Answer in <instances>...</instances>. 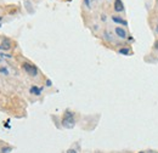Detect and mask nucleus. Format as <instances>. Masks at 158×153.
Listing matches in <instances>:
<instances>
[{
	"instance_id": "1",
	"label": "nucleus",
	"mask_w": 158,
	"mask_h": 153,
	"mask_svg": "<svg viewBox=\"0 0 158 153\" xmlns=\"http://www.w3.org/2000/svg\"><path fill=\"white\" fill-rule=\"evenodd\" d=\"M62 125L64 128H68V129H71V128L74 126V114L71 111H66L64 117L62 119Z\"/></svg>"
},
{
	"instance_id": "2",
	"label": "nucleus",
	"mask_w": 158,
	"mask_h": 153,
	"mask_svg": "<svg viewBox=\"0 0 158 153\" xmlns=\"http://www.w3.org/2000/svg\"><path fill=\"white\" fill-rule=\"evenodd\" d=\"M22 68L29 74V76H35L38 74V68L34 66V64H31V63H27V62H24L23 64H22Z\"/></svg>"
},
{
	"instance_id": "3",
	"label": "nucleus",
	"mask_w": 158,
	"mask_h": 153,
	"mask_svg": "<svg viewBox=\"0 0 158 153\" xmlns=\"http://www.w3.org/2000/svg\"><path fill=\"white\" fill-rule=\"evenodd\" d=\"M10 49H11V41L7 38H5L2 40V43L0 44V50L6 51V50H10Z\"/></svg>"
},
{
	"instance_id": "4",
	"label": "nucleus",
	"mask_w": 158,
	"mask_h": 153,
	"mask_svg": "<svg viewBox=\"0 0 158 153\" xmlns=\"http://www.w3.org/2000/svg\"><path fill=\"white\" fill-rule=\"evenodd\" d=\"M114 10L117 12H122L124 10V5H123L122 0H114Z\"/></svg>"
},
{
	"instance_id": "5",
	"label": "nucleus",
	"mask_w": 158,
	"mask_h": 153,
	"mask_svg": "<svg viewBox=\"0 0 158 153\" xmlns=\"http://www.w3.org/2000/svg\"><path fill=\"white\" fill-rule=\"evenodd\" d=\"M116 34L122 39L127 38V32H125L123 28H120V27H117V28H116Z\"/></svg>"
},
{
	"instance_id": "6",
	"label": "nucleus",
	"mask_w": 158,
	"mask_h": 153,
	"mask_svg": "<svg viewBox=\"0 0 158 153\" xmlns=\"http://www.w3.org/2000/svg\"><path fill=\"white\" fill-rule=\"evenodd\" d=\"M112 19H113V22H116V23L123 24V26H128V22H127V21H124L123 19H120V17H118V16H113Z\"/></svg>"
},
{
	"instance_id": "7",
	"label": "nucleus",
	"mask_w": 158,
	"mask_h": 153,
	"mask_svg": "<svg viewBox=\"0 0 158 153\" xmlns=\"http://www.w3.org/2000/svg\"><path fill=\"white\" fill-rule=\"evenodd\" d=\"M29 91H31V94H34V95L39 96L41 94V89L40 88H37V86H32L31 89H29Z\"/></svg>"
},
{
	"instance_id": "8",
	"label": "nucleus",
	"mask_w": 158,
	"mask_h": 153,
	"mask_svg": "<svg viewBox=\"0 0 158 153\" xmlns=\"http://www.w3.org/2000/svg\"><path fill=\"white\" fill-rule=\"evenodd\" d=\"M119 54H122V55H129L130 54V50L128 48H124V49H120L119 50Z\"/></svg>"
},
{
	"instance_id": "9",
	"label": "nucleus",
	"mask_w": 158,
	"mask_h": 153,
	"mask_svg": "<svg viewBox=\"0 0 158 153\" xmlns=\"http://www.w3.org/2000/svg\"><path fill=\"white\" fill-rule=\"evenodd\" d=\"M10 151H11V148H10V147H5V148H2V150H1V152L2 153L10 152Z\"/></svg>"
},
{
	"instance_id": "10",
	"label": "nucleus",
	"mask_w": 158,
	"mask_h": 153,
	"mask_svg": "<svg viewBox=\"0 0 158 153\" xmlns=\"http://www.w3.org/2000/svg\"><path fill=\"white\" fill-rule=\"evenodd\" d=\"M0 72H1V73H4V74H6V76L9 74V72H7V69H6V68H0Z\"/></svg>"
},
{
	"instance_id": "11",
	"label": "nucleus",
	"mask_w": 158,
	"mask_h": 153,
	"mask_svg": "<svg viewBox=\"0 0 158 153\" xmlns=\"http://www.w3.org/2000/svg\"><path fill=\"white\" fill-rule=\"evenodd\" d=\"M51 85H52L51 80H50V79H48V80H46V86H51Z\"/></svg>"
},
{
	"instance_id": "12",
	"label": "nucleus",
	"mask_w": 158,
	"mask_h": 153,
	"mask_svg": "<svg viewBox=\"0 0 158 153\" xmlns=\"http://www.w3.org/2000/svg\"><path fill=\"white\" fill-rule=\"evenodd\" d=\"M84 2H85V5H86L88 7H90V0H84Z\"/></svg>"
},
{
	"instance_id": "13",
	"label": "nucleus",
	"mask_w": 158,
	"mask_h": 153,
	"mask_svg": "<svg viewBox=\"0 0 158 153\" xmlns=\"http://www.w3.org/2000/svg\"><path fill=\"white\" fill-rule=\"evenodd\" d=\"M67 153H77V151H74V150H68Z\"/></svg>"
},
{
	"instance_id": "14",
	"label": "nucleus",
	"mask_w": 158,
	"mask_h": 153,
	"mask_svg": "<svg viewBox=\"0 0 158 153\" xmlns=\"http://www.w3.org/2000/svg\"><path fill=\"white\" fill-rule=\"evenodd\" d=\"M155 49L158 50V40H156V43H155Z\"/></svg>"
},
{
	"instance_id": "15",
	"label": "nucleus",
	"mask_w": 158,
	"mask_h": 153,
	"mask_svg": "<svg viewBox=\"0 0 158 153\" xmlns=\"http://www.w3.org/2000/svg\"><path fill=\"white\" fill-rule=\"evenodd\" d=\"M1 19H2V17H0V27H1Z\"/></svg>"
},
{
	"instance_id": "16",
	"label": "nucleus",
	"mask_w": 158,
	"mask_h": 153,
	"mask_svg": "<svg viewBox=\"0 0 158 153\" xmlns=\"http://www.w3.org/2000/svg\"><path fill=\"white\" fill-rule=\"evenodd\" d=\"M157 32H158V27H157Z\"/></svg>"
},
{
	"instance_id": "17",
	"label": "nucleus",
	"mask_w": 158,
	"mask_h": 153,
	"mask_svg": "<svg viewBox=\"0 0 158 153\" xmlns=\"http://www.w3.org/2000/svg\"><path fill=\"white\" fill-rule=\"evenodd\" d=\"M140 153H142V152H140Z\"/></svg>"
}]
</instances>
